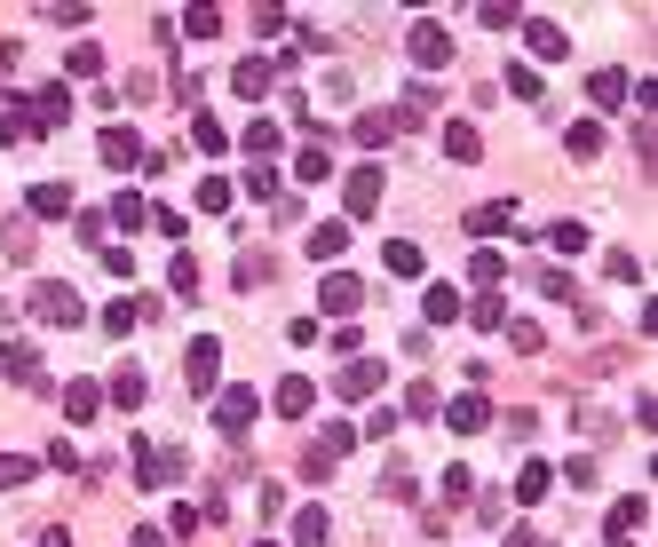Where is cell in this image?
<instances>
[{"instance_id": "e575fe53", "label": "cell", "mask_w": 658, "mask_h": 547, "mask_svg": "<svg viewBox=\"0 0 658 547\" xmlns=\"http://www.w3.org/2000/svg\"><path fill=\"white\" fill-rule=\"evenodd\" d=\"M167 278H175V294H183V302H199V262H191V254H175V262H167Z\"/></svg>"}, {"instance_id": "484cf974", "label": "cell", "mask_w": 658, "mask_h": 547, "mask_svg": "<svg viewBox=\"0 0 658 547\" xmlns=\"http://www.w3.org/2000/svg\"><path fill=\"white\" fill-rule=\"evenodd\" d=\"M326 175H333L326 143H302V151H294V183H326Z\"/></svg>"}, {"instance_id": "d4e9b609", "label": "cell", "mask_w": 658, "mask_h": 547, "mask_svg": "<svg viewBox=\"0 0 658 547\" xmlns=\"http://www.w3.org/2000/svg\"><path fill=\"white\" fill-rule=\"evenodd\" d=\"M389 135H397V111H357V143L365 151H381Z\"/></svg>"}, {"instance_id": "5b68a950", "label": "cell", "mask_w": 658, "mask_h": 547, "mask_svg": "<svg viewBox=\"0 0 658 547\" xmlns=\"http://www.w3.org/2000/svg\"><path fill=\"white\" fill-rule=\"evenodd\" d=\"M405 48H413V64H421V72H444V64H452V32H444V24H413V40H405Z\"/></svg>"}, {"instance_id": "681fc988", "label": "cell", "mask_w": 658, "mask_h": 547, "mask_svg": "<svg viewBox=\"0 0 658 547\" xmlns=\"http://www.w3.org/2000/svg\"><path fill=\"white\" fill-rule=\"evenodd\" d=\"M508 341H516L524 357H540V326H532V318H516V326H508Z\"/></svg>"}, {"instance_id": "bcb514c9", "label": "cell", "mask_w": 658, "mask_h": 547, "mask_svg": "<svg viewBox=\"0 0 658 547\" xmlns=\"http://www.w3.org/2000/svg\"><path fill=\"white\" fill-rule=\"evenodd\" d=\"M199 207H207V215H222V207H230V183H222V175H207V183H199Z\"/></svg>"}, {"instance_id": "7dc6e473", "label": "cell", "mask_w": 658, "mask_h": 547, "mask_svg": "<svg viewBox=\"0 0 658 547\" xmlns=\"http://www.w3.org/2000/svg\"><path fill=\"white\" fill-rule=\"evenodd\" d=\"M603 151V127H571V159H595Z\"/></svg>"}, {"instance_id": "4316f807", "label": "cell", "mask_w": 658, "mask_h": 547, "mask_svg": "<svg viewBox=\"0 0 658 547\" xmlns=\"http://www.w3.org/2000/svg\"><path fill=\"white\" fill-rule=\"evenodd\" d=\"M341 246H349V222H318V230H310V262H333Z\"/></svg>"}, {"instance_id": "836d02e7", "label": "cell", "mask_w": 658, "mask_h": 547, "mask_svg": "<svg viewBox=\"0 0 658 547\" xmlns=\"http://www.w3.org/2000/svg\"><path fill=\"white\" fill-rule=\"evenodd\" d=\"M421 310H429V326H452V318H460V294H452V286H429Z\"/></svg>"}, {"instance_id": "ac0fdd59", "label": "cell", "mask_w": 658, "mask_h": 547, "mask_svg": "<svg viewBox=\"0 0 658 547\" xmlns=\"http://www.w3.org/2000/svg\"><path fill=\"white\" fill-rule=\"evenodd\" d=\"M508 222H516V199H492V207H476V215H468V238H500Z\"/></svg>"}, {"instance_id": "ffe728a7", "label": "cell", "mask_w": 658, "mask_h": 547, "mask_svg": "<svg viewBox=\"0 0 658 547\" xmlns=\"http://www.w3.org/2000/svg\"><path fill=\"white\" fill-rule=\"evenodd\" d=\"M270 405H278V413H286V421H294V413H310V405H318V389H310V381H302V373H286V381H278V397H270Z\"/></svg>"}, {"instance_id": "f6af8a7d", "label": "cell", "mask_w": 658, "mask_h": 547, "mask_svg": "<svg viewBox=\"0 0 658 547\" xmlns=\"http://www.w3.org/2000/svg\"><path fill=\"white\" fill-rule=\"evenodd\" d=\"M405 413H413V421H429V413H437V389H429V381H413V389H405Z\"/></svg>"}, {"instance_id": "ab89813d", "label": "cell", "mask_w": 658, "mask_h": 547, "mask_svg": "<svg viewBox=\"0 0 658 547\" xmlns=\"http://www.w3.org/2000/svg\"><path fill=\"white\" fill-rule=\"evenodd\" d=\"M349 444H357V429H349V421H326V437H318V452H326V460H341Z\"/></svg>"}, {"instance_id": "277c9868", "label": "cell", "mask_w": 658, "mask_h": 547, "mask_svg": "<svg viewBox=\"0 0 658 547\" xmlns=\"http://www.w3.org/2000/svg\"><path fill=\"white\" fill-rule=\"evenodd\" d=\"M643 524H651V500H643V492H627V500L611 508V532H603V547H635V532H643Z\"/></svg>"}, {"instance_id": "6da1fadb", "label": "cell", "mask_w": 658, "mask_h": 547, "mask_svg": "<svg viewBox=\"0 0 658 547\" xmlns=\"http://www.w3.org/2000/svg\"><path fill=\"white\" fill-rule=\"evenodd\" d=\"M24 310H32L40 326H80V318H88V310H80V294H72L64 278H40V286L24 294Z\"/></svg>"}, {"instance_id": "9c48e42d", "label": "cell", "mask_w": 658, "mask_h": 547, "mask_svg": "<svg viewBox=\"0 0 658 547\" xmlns=\"http://www.w3.org/2000/svg\"><path fill=\"white\" fill-rule=\"evenodd\" d=\"M333 389H341V397H373V389H381V357H349V365L333 373Z\"/></svg>"}, {"instance_id": "2e32d148", "label": "cell", "mask_w": 658, "mask_h": 547, "mask_svg": "<svg viewBox=\"0 0 658 547\" xmlns=\"http://www.w3.org/2000/svg\"><path fill=\"white\" fill-rule=\"evenodd\" d=\"M32 215L64 222V215H72V183H32Z\"/></svg>"}, {"instance_id": "cb8c5ba5", "label": "cell", "mask_w": 658, "mask_h": 547, "mask_svg": "<svg viewBox=\"0 0 658 547\" xmlns=\"http://www.w3.org/2000/svg\"><path fill=\"white\" fill-rule=\"evenodd\" d=\"M64 72H72V80H96V72H104V48H96V40H72V48H64Z\"/></svg>"}, {"instance_id": "7402d4cb", "label": "cell", "mask_w": 658, "mask_h": 547, "mask_svg": "<svg viewBox=\"0 0 658 547\" xmlns=\"http://www.w3.org/2000/svg\"><path fill=\"white\" fill-rule=\"evenodd\" d=\"M587 96H595L603 111H619L627 96H635V80H627V72H595V80H587Z\"/></svg>"}, {"instance_id": "1f68e13d", "label": "cell", "mask_w": 658, "mask_h": 547, "mask_svg": "<svg viewBox=\"0 0 658 547\" xmlns=\"http://www.w3.org/2000/svg\"><path fill=\"white\" fill-rule=\"evenodd\" d=\"M191 143L215 159V151H230V135H222V119H207V111H191Z\"/></svg>"}, {"instance_id": "3957f363", "label": "cell", "mask_w": 658, "mask_h": 547, "mask_svg": "<svg viewBox=\"0 0 658 547\" xmlns=\"http://www.w3.org/2000/svg\"><path fill=\"white\" fill-rule=\"evenodd\" d=\"M254 413H262V397H254V389H222V397H215V429H222V437H246V429H254Z\"/></svg>"}, {"instance_id": "83f0119b", "label": "cell", "mask_w": 658, "mask_h": 547, "mask_svg": "<svg viewBox=\"0 0 658 547\" xmlns=\"http://www.w3.org/2000/svg\"><path fill=\"white\" fill-rule=\"evenodd\" d=\"M381 270L413 278V270H421V246H413V238H389V246H381Z\"/></svg>"}, {"instance_id": "816d5d0a", "label": "cell", "mask_w": 658, "mask_h": 547, "mask_svg": "<svg viewBox=\"0 0 658 547\" xmlns=\"http://www.w3.org/2000/svg\"><path fill=\"white\" fill-rule=\"evenodd\" d=\"M127 547H167V532H135V540H127Z\"/></svg>"}, {"instance_id": "d6a6232c", "label": "cell", "mask_w": 658, "mask_h": 547, "mask_svg": "<svg viewBox=\"0 0 658 547\" xmlns=\"http://www.w3.org/2000/svg\"><path fill=\"white\" fill-rule=\"evenodd\" d=\"M111 397L135 413V405H143V365H119V373H111Z\"/></svg>"}, {"instance_id": "f1b7e54d", "label": "cell", "mask_w": 658, "mask_h": 547, "mask_svg": "<svg viewBox=\"0 0 658 547\" xmlns=\"http://www.w3.org/2000/svg\"><path fill=\"white\" fill-rule=\"evenodd\" d=\"M468 278H476V286H500V278H508L500 246H476V254H468Z\"/></svg>"}, {"instance_id": "74e56055", "label": "cell", "mask_w": 658, "mask_h": 547, "mask_svg": "<svg viewBox=\"0 0 658 547\" xmlns=\"http://www.w3.org/2000/svg\"><path fill=\"white\" fill-rule=\"evenodd\" d=\"M476 24H484V32H516V8H508V0H484Z\"/></svg>"}, {"instance_id": "8992f818", "label": "cell", "mask_w": 658, "mask_h": 547, "mask_svg": "<svg viewBox=\"0 0 658 547\" xmlns=\"http://www.w3.org/2000/svg\"><path fill=\"white\" fill-rule=\"evenodd\" d=\"M72 119V88L64 80H48L40 96H32V135H48V127H64Z\"/></svg>"}, {"instance_id": "ba28073f", "label": "cell", "mask_w": 658, "mask_h": 547, "mask_svg": "<svg viewBox=\"0 0 658 547\" xmlns=\"http://www.w3.org/2000/svg\"><path fill=\"white\" fill-rule=\"evenodd\" d=\"M318 302H326V318H357V310H365V286H357L349 270H333V278H326V294H318Z\"/></svg>"}, {"instance_id": "7bdbcfd3", "label": "cell", "mask_w": 658, "mask_h": 547, "mask_svg": "<svg viewBox=\"0 0 658 547\" xmlns=\"http://www.w3.org/2000/svg\"><path fill=\"white\" fill-rule=\"evenodd\" d=\"M111 222H119V230H143V222H151V207H143V199H135V191H127V199H119V207H111Z\"/></svg>"}, {"instance_id": "d590c367", "label": "cell", "mask_w": 658, "mask_h": 547, "mask_svg": "<svg viewBox=\"0 0 658 547\" xmlns=\"http://www.w3.org/2000/svg\"><path fill=\"white\" fill-rule=\"evenodd\" d=\"M24 135H32V111H16V96H8L0 104V143H24Z\"/></svg>"}, {"instance_id": "c3c4849f", "label": "cell", "mask_w": 658, "mask_h": 547, "mask_svg": "<svg viewBox=\"0 0 658 547\" xmlns=\"http://www.w3.org/2000/svg\"><path fill=\"white\" fill-rule=\"evenodd\" d=\"M104 270L111 278H135V246H104Z\"/></svg>"}, {"instance_id": "7c38bea8", "label": "cell", "mask_w": 658, "mask_h": 547, "mask_svg": "<svg viewBox=\"0 0 658 547\" xmlns=\"http://www.w3.org/2000/svg\"><path fill=\"white\" fill-rule=\"evenodd\" d=\"M96 151H104V167H119V175H127V167L143 159V143H135V127H104V143H96Z\"/></svg>"}, {"instance_id": "f907efd6", "label": "cell", "mask_w": 658, "mask_h": 547, "mask_svg": "<svg viewBox=\"0 0 658 547\" xmlns=\"http://www.w3.org/2000/svg\"><path fill=\"white\" fill-rule=\"evenodd\" d=\"M40 547H72V532H64V524H48V532H40Z\"/></svg>"}, {"instance_id": "8fae6325", "label": "cell", "mask_w": 658, "mask_h": 547, "mask_svg": "<svg viewBox=\"0 0 658 547\" xmlns=\"http://www.w3.org/2000/svg\"><path fill=\"white\" fill-rule=\"evenodd\" d=\"M341 199H349V215H373V207H381V167H357V175L341 183Z\"/></svg>"}, {"instance_id": "9a60e30c", "label": "cell", "mask_w": 658, "mask_h": 547, "mask_svg": "<svg viewBox=\"0 0 658 547\" xmlns=\"http://www.w3.org/2000/svg\"><path fill=\"white\" fill-rule=\"evenodd\" d=\"M444 421H452L460 437H476V429H492V405H484V397L468 389V397H452V413H444Z\"/></svg>"}, {"instance_id": "5bb4252c", "label": "cell", "mask_w": 658, "mask_h": 547, "mask_svg": "<svg viewBox=\"0 0 658 547\" xmlns=\"http://www.w3.org/2000/svg\"><path fill=\"white\" fill-rule=\"evenodd\" d=\"M238 143H246V159H254V167H270V159H278V151H286V135H278V127H270V119H254V127H246V135H238Z\"/></svg>"}, {"instance_id": "44dd1931", "label": "cell", "mask_w": 658, "mask_h": 547, "mask_svg": "<svg viewBox=\"0 0 658 547\" xmlns=\"http://www.w3.org/2000/svg\"><path fill=\"white\" fill-rule=\"evenodd\" d=\"M548 460H524V468H516V508H532V500H548Z\"/></svg>"}, {"instance_id": "60d3db41", "label": "cell", "mask_w": 658, "mask_h": 547, "mask_svg": "<svg viewBox=\"0 0 658 547\" xmlns=\"http://www.w3.org/2000/svg\"><path fill=\"white\" fill-rule=\"evenodd\" d=\"M548 246H555V254H587V230H579V222H555Z\"/></svg>"}, {"instance_id": "f546056e", "label": "cell", "mask_w": 658, "mask_h": 547, "mask_svg": "<svg viewBox=\"0 0 658 547\" xmlns=\"http://www.w3.org/2000/svg\"><path fill=\"white\" fill-rule=\"evenodd\" d=\"M96 405H104L96 381H72V389H64V413H72V421H96Z\"/></svg>"}, {"instance_id": "52a82bcc", "label": "cell", "mask_w": 658, "mask_h": 547, "mask_svg": "<svg viewBox=\"0 0 658 547\" xmlns=\"http://www.w3.org/2000/svg\"><path fill=\"white\" fill-rule=\"evenodd\" d=\"M0 373H8L16 389H48V381H40V349H32V341H8V349H0Z\"/></svg>"}, {"instance_id": "7a4b0ae2", "label": "cell", "mask_w": 658, "mask_h": 547, "mask_svg": "<svg viewBox=\"0 0 658 547\" xmlns=\"http://www.w3.org/2000/svg\"><path fill=\"white\" fill-rule=\"evenodd\" d=\"M183 381H191V397H207V389L222 381V341L215 333H199V341L183 349Z\"/></svg>"}, {"instance_id": "f35d334b", "label": "cell", "mask_w": 658, "mask_h": 547, "mask_svg": "<svg viewBox=\"0 0 658 547\" xmlns=\"http://www.w3.org/2000/svg\"><path fill=\"white\" fill-rule=\"evenodd\" d=\"M468 318H476V326H508V302H500V294H476Z\"/></svg>"}, {"instance_id": "ee69618b", "label": "cell", "mask_w": 658, "mask_h": 547, "mask_svg": "<svg viewBox=\"0 0 658 547\" xmlns=\"http://www.w3.org/2000/svg\"><path fill=\"white\" fill-rule=\"evenodd\" d=\"M508 88H516L524 104H540V72H532V64H508Z\"/></svg>"}, {"instance_id": "d6986e66", "label": "cell", "mask_w": 658, "mask_h": 547, "mask_svg": "<svg viewBox=\"0 0 658 547\" xmlns=\"http://www.w3.org/2000/svg\"><path fill=\"white\" fill-rule=\"evenodd\" d=\"M444 159H460V167H468V159H484V135H476V127H460V119H444Z\"/></svg>"}, {"instance_id": "b9f144b4", "label": "cell", "mask_w": 658, "mask_h": 547, "mask_svg": "<svg viewBox=\"0 0 658 547\" xmlns=\"http://www.w3.org/2000/svg\"><path fill=\"white\" fill-rule=\"evenodd\" d=\"M183 32H191V40H215V32H222V8H191V16H183Z\"/></svg>"}, {"instance_id": "f5cc1de1", "label": "cell", "mask_w": 658, "mask_h": 547, "mask_svg": "<svg viewBox=\"0 0 658 547\" xmlns=\"http://www.w3.org/2000/svg\"><path fill=\"white\" fill-rule=\"evenodd\" d=\"M508 547H548V540H540V532H516V540H508Z\"/></svg>"}, {"instance_id": "8d00e7d4", "label": "cell", "mask_w": 658, "mask_h": 547, "mask_svg": "<svg viewBox=\"0 0 658 547\" xmlns=\"http://www.w3.org/2000/svg\"><path fill=\"white\" fill-rule=\"evenodd\" d=\"M429 111H437V88L421 80V88H405V111H397V127H405V119H429Z\"/></svg>"}, {"instance_id": "e0dca14e", "label": "cell", "mask_w": 658, "mask_h": 547, "mask_svg": "<svg viewBox=\"0 0 658 547\" xmlns=\"http://www.w3.org/2000/svg\"><path fill=\"white\" fill-rule=\"evenodd\" d=\"M524 40H532V56H563V48H571V40H563V24H548V16H524Z\"/></svg>"}, {"instance_id": "30bf717a", "label": "cell", "mask_w": 658, "mask_h": 547, "mask_svg": "<svg viewBox=\"0 0 658 547\" xmlns=\"http://www.w3.org/2000/svg\"><path fill=\"white\" fill-rule=\"evenodd\" d=\"M230 88H238V96H254V104H262V96H270V88H278V64H262V56H246V64H238V72H230Z\"/></svg>"}, {"instance_id": "603a6c76", "label": "cell", "mask_w": 658, "mask_h": 547, "mask_svg": "<svg viewBox=\"0 0 658 547\" xmlns=\"http://www.w3.org/2000/svg\"><path fill=\"white\" fill-rule=\"evenodd\" d=\"M294 547H333V524H326V508H302V516H294Z\"/></svg>"}, {"instance_id": "4dcf8cb0", "label": "cell", "mask_w": 658, "mask_h": 547, "mask_svg": "<svg viewBox=\"0 0 658 547\" xmlns=\"http://www.w3.org/2000/svg\"><path fill=\"white\" fill-rule=\"evenodd\" d=\"M40 476V460H24V452H0V492H24Z\"/></svg>"}, {"instance_id": "db71d44e", "label": "cell", "mask_w": 658, "mask_h": 547, "mask_svg": "<svg viewBox=\"0 0 658 547\" xmlns=\"http://www.w3.org/2000/svg\"><path fill=\"white\" fill-rule=\"evenodd\" d=\"M262 547H270V540H262Z\"/></svg>"}, {"instance_id": "4fadbf2b", "label": "cell", "mask_w": 658, "mask_h": 547, "mask_svg": "<svg viewBox=\"0 0 658 547\" xmlns=\"http://www.w3.org/2000/svg\"><path fill=\"white\" fill-rule=\"evenodd\" d=\"M151 310H159V302H143V294H119V302L104 310V333H135L143 318H151Z\"/></svg>"}]
</instances>
